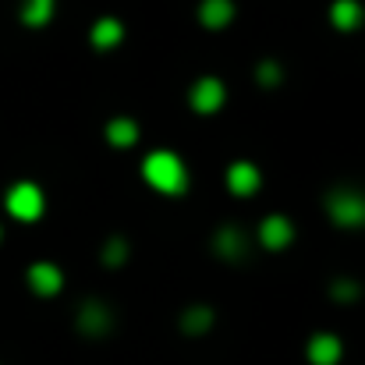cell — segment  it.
Segmentation results:
<instances>
[{"label":"cell","instance_id":"16","mask_svg":"<svg viewBox=\"0 0 365 365\" xmlns=\"http://www.w3.org/2000/svg\"><path fill=\"white\" fill-rule=\"evenodd\" d=\"M213 319H217V312H213L210 305H188V309L181 312V330L192 334V337H199V334H206V330L213 327Z\"/></svg>","mask_w":365,"mask_h":365},{"label":"cell","instance_id":"13","mask_svg":"<svg viewBox=\"0 0 365 365\" xmlns=\"http://www.w3.org/2000/svg\"><path fill=\"white\" fill-rule=\"evenodd\" d=\"M89 39H93L96 50H110V46H118V43L124 39V21L121 18H110V14H107V18H96Z\"/></svg>","mask_w":365,"mask_h":365},{"label":"cell","instance_id":"19","mask_svg":"<svg viewBox=\"0 0 365 365\" xmlns=\"http://www.w3.org/2000/svg\"><path fill=\"white\" fill-rule=\"evenodd\" d=\"M362 294V287H359V280H351V277H337L334 284H330V298L334 302H355Z\"/></svg>","mask_w":365,"mask_h":365},{"label":"cell","instance_id":"6","mask_svg":"<svg viewBox=\"0 0 365 365\" xmlns=\"http://www.w3.org/2000/svg\"><path fill=\"white\" fill-rule=\"evenodd\" d=\"M29 287L39 294V298H53V294H61V287H64V273H61V266L57 262H32L29 266Z\"/></svg>","mask_w":365,"mask_h":365},{"label":"cell","instance_id":"3","mask_svg":"<svg viewBox=\"0 0 365 365\" xmlns=\"http://www.w3.org/2000/svg\"><path fill=\"white\" fill-rule=\"evenodd\" d=\"M4 202H7V213H11L14 220H39V217H43V206H46L39 185H32V181L11 185L7 195H4Z\"/></svg>","mask_w":365,"mask_h":365},{"label":"cell","instance_id":"17","mask_svg":"<svg viewBox=\"0 0 365 365\" xmlns=\"http://www.w3.org/2000/svg\"><path fill=\"white\" fill-rule=\"evenodd\" d=\"M128 255H131V248H128V242H124L121 235L107 238V242H103V248H100V259H103V266H110V269L124 266V259H128Z\"/></svg>","mask_w":365,"mask_h":365},{"label":"cell","instance_id":"2","mask_svg":"<svg viewBox=\"0 0 365 365\" xmlns=\"http://www.w3.org/2000/svg\"><path fill=\"white\" fill-rule=\"evenodd\" d=\"M327 213L337 227L344 231H359L365 227V192L362 188H351V185H341L327 195Z\"/></svg>","mask_w":365,"mask_h":365},{"label":"cell","instance_id":"15","mask_svg":"<svg viewBox=\"0 0 365 365\" xmlns=\"http://www.w3.org/2000/svg\"><path fill=\"white\" fill-rule=\"evenodd\" d=\"M53 11H57V0H25V4L18 7V18H21V25H29V29H43V25L53 18Z\"/></svg>","mask_w":365,"mask_h":365},{"label":"cell","instance_id":"9","mask_svg":"<svg viewBox=\"0 0 365 365\" xmlns=\"http://www.w3.org/2000/svg\"><path fill=\"white\" fill-rule=\"evenodd\" d=\"M305 355L312 365H337L344 355V344L337 334H312L309 344H305Z\"/></svg>","mask_w":365,"mask_h":365},{"label":"cell","instance_id":"20","mask_svg":"<svg viewBox=\"0 0 365 365\" xmlns=\"http://www.w3.org/2000/svg\"><path fill=\"white\" fill-rule=\"evenodd\" d=\"M0 238H4V231H0Z\"/></svg>","mask_w":365,"mask_h":365},{"label":"cell","instance_id":"10","mask_svg":"<svg viewBox=\"0 0 365 365\" xmlns=\"http://www.w3.org/2000/svg\"><path fill=\"white\" fill-rule=\"evenodd\" d=\"M213 252L224 259V262H238L245 259V252H248V245H245V235L235 227V224H224V227H217V235H213Z\"/></svg>","mask_w":365,"mask_h":365},{"label":"cell","instance_id":"12","mask_svg":"<svg viewBox=\"0 0 365 365\" xmlns=\"http://www.w3.org/2000/svg\"><path fill=\"white\" fill-rule=\"evenodd\" d=\"M330 21L337 32H355L365 21V7L359 0H334L330 4Z\"/></svg>","mask_w":365,"mask_h":365},{"label":"cell","instance_id":"14","mask_svg":"<svg viewBox=\"0 0 365 365\" xmlns=\"http://www.w3.org/2000/svg\"><path fill=\"white\" fill-rule=\"evenodd\" d=\"M103 135H107V142H110L114 149H131V145H138L142 128L131 121V118H110L107 128H103Z\"/></svg>","mask_w":365,"mask_h":365},{"label":"cell","instance_id":"11","mask_svg":"<svg viewBox=\"0 0 365 365\" xmlns=\"http://www.w3.org/2000/svg\"><path fill=\"white\" fill-rule=\"evenodd\" d=\"M199 21L210 32H220L235 21V0H202L199 4Z\"/></svg>","mask_w":365,"mask_h":365},{"label":"cell","instance_id":"7","mask_svg":"<svg viewBox=\"0 0 365 365\" xmlns=\"http://www.w3.org/2000/svg\"><path fill=\"white\" fill-rule=\"evenodd\" d=\"M259 185H262V174H259V167H255L252 160H235V163L227 167V188H231L238 199L255 195Z\"/></svg>","mask_w":365,"mask_h":365},{"label":"cell","instance_id":"5","mask_svg":"<svg viewBox=\"0 0 365 365\" xmlns=\"http://www.w3.org/2000/svg\"><path fill=\"white\" fill-rule=\"evenodd\" d=\"M75 327H78V334H86V337H103V334H110V327H114V312H110V305H103L100 298H89V302L78 305Z\"/></svg>","mask_w":365,"mask_h":365},{"label":"cell","instance_id":"8","mask_svg":"<svg viewBox=\"0 0 365 365\" xmlns=\"http://www.w3.org/2000/svg\"><path fill=\"white\" fill-rule=\"evenodd\" d=\"M259 242L266 245V248H273V252H280V248H287V245L294 242V224L284 213H269L259 224Z\"/></svg>","mask_w":365,"mask_h":365},{"label":"cell","instance_id":"1","mask_svg":"<svg viewBox=\"0 0 365 365\" xmlns=\"http://www.w3.org/2000/svg\"><path fill=\"white\" fill-rule=\"evenodd\" d=\"M142 178L160 195H181L188 188V170H185L181 156H174L167 149H156V153H149L142 160Z\"/></svg>","mask_w":365,"mask_h":365},{"label":"cell","instance_id":"18","mask_svg":"<svg viewBox=\"0 0 365 365\" xmlns=\"http://www.w3.org/2000/svg\"><path fill=\"white\" fill-rule=\"evenodd\" d=\"M255 82H259L262 89H277V86L284 82V68H280L273 57H266V61H259V68H255Z\"/></svg>","mask_w":365,"mask_h":365},{"label":"cell","instance_id":"4","mask_svg":"<svg viewBox=\"0 0 365 365\" xmlns=\"http://www.w3.org/2000/svg\"><path fill=\"white\" fill-rule=\"evenodd\" d=\"M224 100H227V86L217 78V75H202V78H195L192 82V89H188V107L195 110V114H217L220 107H224Z\"/></svg>","mask_w":365,"mask_h":365}]
</instances>
